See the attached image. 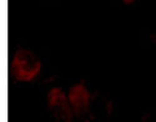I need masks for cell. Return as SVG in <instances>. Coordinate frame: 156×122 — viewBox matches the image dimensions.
<instances>
[{
  "label": "cell",
  "instance_id": "6da1fadb",
  "mask_svg": "<svg viewBox=\"0 0 156 122\" xmlns=\"http://www.w3.org/2000/svg\"><path fill=\"white\" fill-rule=\"evenodd\" d=\"M41 62L39 58L30 50L19 49L11 62V71L15 80L21 82H29L40 72Z\"/></svg>",
  "mask_w": 156,
  "mask_h": 122
},
{
  "label": "cell",
  "instance_id": "7a4b0ae2",
  "mask_svg": "<svg viewBox=\"0 0 156 122\" xmlns=\"http://www.w3.org/2000/svg\"><path fill=\"white\" fill-rule=\"evenodd\" d=\"M49 111L56 122H73L74 112L68 96L60 87H53L48 93Z\"/></svg>",
  "mask_w": 156,
  "mask_h": 122
},
{
  "label": "cell",
  "instance_id": "3957f363",
  "mask_svg": "<svg viewBox=\"0 0 156 122\" xmlns=\"http://www.w3.org/2000/svg\"><path fill=\"white\" fill-rule=\"evenodd\" d=\"M69 102L71 105L74 116L83 118L90 112V101L91 95L83 84H76L69 90Z\"/></svg>",
  "mask_w": 156,
  "mask_h": 122
},
{
  "label": "cell",
  "instance_id": "277c9868",
  "mask_svg": "<svg viewBox=\"0 0 156 122\" xmlns=\"http://www.w3.org/2000/svg\"><path fill=\"white\" fill-rule=\"evenodd\" d=\"M122 2H124L125 4H131V3L134 2V0H122Z\"/></svg>",
  "mask_w": 156,
  "mask_h": 122
}]
</instances>
